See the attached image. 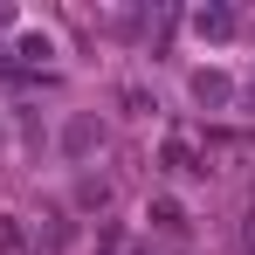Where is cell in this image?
Masks as SVG:
<instances>
[{"mask_svg": "<svg viewBox=\"0 0 255 255\" xmlns=\"http://www.w3.org/2000/svg\"><path fill=\"white\" fill-rule=\"evenodd\" d=\"M145 221H152V228H166V235H179V228H186L179 200H152V207H145Z\"/></svg>", "mask_w": 255, "mask_h": 255, "instance_id": "cell-3", "label": "cell"}, {"mask_svg": "<svg viewBox=\"0 0 255 255\" xmlns=\"http://www.w3.org/2000/svg\"><path fill=\"white\" fill-rule=\"evenodd\" d=\"M166 166L179 172V179H200V172H207V166H200V159H193V145H179V138H172V145H166Z\"/></svg>", "mask_w": 255, "mask_h": 255, "instance_id": "cell-2", "label": "cell"}, {"mask_svg": "<svg viewBox=\"0 0 255 255\" xmlns=\"http://www.w3.org/2000/svg\"><path fill=\"white\" fill-rule=\"evenodd\" d=\"M193 28H200L207 42H228V35H235L242 21H235V7H200V14H193Z\"/></svg>", "mask_w": 255, "mask_h": 255, "instance_id": "cell-1", "label": "cell"}]
</instances>
